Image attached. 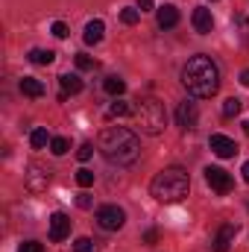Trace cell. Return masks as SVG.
<instances>
[{
  "label": "cell",
  "instance_id": "cell-30",
  "mask_svg": "<svg viewBox=\"0 0 249 252\" xmlns=\"http://www.w3.org/2000/svg\"><path fill=\"white\" fill-rule=\"evenodd\" d=\"M18 252H41V244L38 241H27V244H21Z\"/></svg>",
  "mask_w": 249,
  "mask_h": 252
},
{
  "label": "cell",
  "instance_id": "cell-19",
  "mask_svg": "<svg viewBox=\"0 0 249 252\" xmlns=\"http://www.w3.org/2000/svg\"><path fill=\"white\" fill-rule=\"evenodd\" d=\"M53 59H56V53H53V50H41V47L30 50V62H32V64H53Z\"/></svg>",
  "mask_w": 249,
  "mask_h": 252
},
{
  "label": "cell",
  "instance_id": "cell-5",
  "mask_svg": "<svg viewBox=\"0 0 249 252\" xmlns=\"http://www.w3.org/2000/svg\"><path fill=\"white\" fill-rule=\"evenodd\" d=\"M97 223L106 232H118V229H124V223H126V211L121 205H100L97 208Z\"/></svg>",
  "mask_w": 249,
  "mask_h": 252
},
{
  "label": "cell",
  "instance_id": "cell-9",
  "mask_svg": "<svg viewBox=\"0 0 249 252\" xmlns=\"http://www.w3.org/2000/svg\"><path fill=\"white\" fill-rule=\"evenodd\" d=\"M208 147H211V153L220 156V158H232V156L238 153V144H235L229 135H211V138H208Z\"/></svg>",
  "mask_w": 249,
  "mask_h": 252
},
{
  "label": "cell",
  "instance_id": "cell-17",
  "mask_svg": "<svg viewBox=\"0 0 249 252\" xmlns=\"http://www.w3.org/2000/svg\"><path fill=\"white\" fill-rule=\"evenodd\" d=\"M129 115H132V106L118 100V103H112V106H109V112H106V121H115V118H129Z\"/></svg>",
  "mask_w": 249,
  "mask_h": 252
},
{
  "label": "cell",
  "instance_id": "cell-1",
  "mask_svg": "<svg viewBox=\"0 0 249 252\" xmlns=\"http://www.w3.org/2000/svg\"><path fill=\"white\" fill-rule=\"evenodd\" d=\"M182 85L187 88L190 97H199V100L214 97L220 91V67H217V62L211 56H205V53L190 56L187 64L182 67Z\"/></svg>",
  "mask_w": 249,
  "mask_h": 252
},
{
  "label": "cell",
  "instance_id": "cell-15",
  "mask_svg": "<svg viewBox=\"0 0 249 252\" xmlns=\"http://www.w3.org/2000/svg\"><path fill=\"white\" fill-rule=\"evenodd\" d=\"M21 91L27 94V97H44V82L41 79H35V76H24L21 79Z\"/></svg>",
  "mask_w": 249,
  "mask_h": 252
},
{
  "label": "cell",
  "instance_id": "cell-11",
  "mask_svg": "<svg viewBox=\"0 0 249 252\" xmlns=\"http://www.w3.org/2000/svg\"><path fill=\"white\" fill-rule=\"evenodd\" d=\"M190 24H193V30H196L199 35H208V32L214 30V18H211V12H208L205 6H196V9H193Z\"/></svg>",
  "mask_w": 249,
  "mask_h": 252
},
{
  "label": "cell",
  "instance_id": "cell-4",
  "mask_svg": "<svg viewBox=\"0 0 249 252\" xmlns=\"http://www.w3.org/2000/svg\"><path fill=\"white\" fill-rule=\"evenodd\" d=\"M138 124H141V132L147 135H161L164 126H167V112H164V103H158L156 97H147L138 103V112H135Z\"/></svg>",
  "mask_w": 249,
  "mask_h": 252
},
{
  "label": "cell",
  "instance_id": "cell-26",
  "mask_svg": "<svg viewBox=\"0 0 249 252\" xmlns=\"http://www.w3.org/2000/svg\"><path fill=\"white\" fill-rule=\"evenodd\" d=\"M91 250H94L91 238H76V241H73V252H91Z\"/></svg>",
  "mask_w": 249,
  "mask_h": 252
},
{
  "label": "cell",
  "instance_id": "cell-33",
  "mask_svg": "<svg viewBox=\"0 0 249 252\" xmlns=\"http://www.w3.org/2000/svg\"><path fill=\"white\" fill-rule=\"evenodd\" d=\"M241 173H244V182H247V185H249V161H247V164H244V170H241Z\"/></svg>",
  "mask_w": 249,
  "mask_h": 252
},
{
  "label": "cell",
  "instance_id": "cell-6",
  "mask_svg": "<svg viewBox=\"0 0 249 252\" xmlns=\"http://www.w3.org/2000/svg\"><path fill=\"white\" fill-rule=\"evenodd\" d=\"M24 185L32 193H44L47 185H50V170H44L41 164H30L27 173H24Z\"/></svg>",
  "mask_w": 249,
  "mask_h": 252
},
{
  "label": "cell",
  "instance_id": "cell-20",
  "mask_svg": "<svg viewBox=\"0 0 249 252\" xmlns=\"http://www.w3.org/2000/svg\"><path fill=\"white\" fill-rule=\"evenodd\" d=\"M103 88H106V94H112V97H121L126 91V82L121 76H109L106 82H103Z\"/></svg>",
  "mask_w": 249,
  "mask_h": 252
},
{
  "label": "cell",
  "instance_id": "cell-3",
  "mask_svg": "<svg viewBox=\"0 0 249 252\" xmlns=\"http://www.w3.org/2000/svg\"><path fill=\"white\" fill-rule=\"evenodd\" d=\"M187 190H190V176L182 167H164L150 182V193L158 202H182L187 196Z\"/></svg>",
  "mask_w": 249,
  "mask_h": 252
},
{
  "label": "cell",
  "instance_id": "cell-21",
  "mask_svg": "<svg viewBox=\"0 0 249 252\" xmlns=\"http://www.w3.org/2000/svg\"><path fill=\"white\" fill-rule=\"evenodd\" d=\"M241 112V100L238 97H229L226 103H223V118H235Z\"/></svg>",
  "mask_w": 249,
  "mask_h": 252
},
{
  "label": "cell",
  "instance_id": "cell-8",
  "mask_svg": "<svg viewBox=\"0 0 249 252\" xmlns=\"http://www.w3.org/2000/svg\"><path fill=\"white\" fill-rule=\"evenodd\" d=\"M67 235H70V217H67L64 211H56V214H50V241L62 244Z\"/></svg>",
  "mask_w": 249,
  "mask_h": 252
},
{
  "label": "cell",
  "instance_id": "cell-27",
  "mask_svg": "<svg viewBox=\"0 0 249 252\" xmlns=\"http://www.w3.org/2000/svg\"><path fill=\"white\" fill-rule=\"evenodd\" d=\"M91 156H94V144H82V147L76 150V158H79V161H88Z\"/></svg>",
  "mask_w": 249,
  "mask_h": 252
},
{
  "label": "cell",
  "instance_id": "cell-7",
  "mask_svg": "<svg viewBox=\"0 0 249 252\" xmlns=\"http://www.w3.org/2000/svg\"><path fill=\"white\" fill-rule=\"evenodd\" d=\"M205 182L211 185L214 193H220V196H223V193H229L232 185H235V182H232V176H229L223 167H205Z\"/></svg>",
  "mask_w": 249,
  "mask_h": 252
},
{
  "label": "cell",
  "instance_id": "cell-16",
  "mask_svg": "<svg viewBox=\"0 0 249 252\" xmlns=\"http://www.w3.org/2000/svg\"><path fill=\"white\" fill-rule=\"evenodd\" d=\"M59 85H62L64 97H67V94H79V91H82V79H79L76 73H62V76H59Z\"/></svg>",
  "mask_w": 249,
  "mask_h": 252
},
{
  "label": "cell",
  "instance_id": "cell-34",
  "mask_svg": "<svg viewBox=\"0 0 249 252\" xmlns=\"http://www.w3.org/2000/svg\"><path fill=\"white\" fill-rule=\"evenodd\" d=\"M244 132H247V135H249V121H244Z\"/></svg>",
  "mask_w": 249,
  "mask_h": 252
},
{
  "label": "cell",
  "instance_id": "cell-18",
  "mask_svg": "<svg viewBox=\"0 0 249 252\" xmlns=\"http://www.w3.org/2000/svg\"><path fill=\"white\" fill-rule=\"evenodd\" d=\"M50 141H53V138L47 135V129H32V132H30V144H32V150H44Z\"/></svg>",
  "mask_w": 249,
  "mask_h": 252
},
{
  "label": "cell",
  "instance_id": "cell-2",
  "mask_svg": "<svg viewBox=\"0 0 249 252\" xmlns=\"http://www.w3.org/2000/svg\"><path fill=\"white\" fill-rule=\"evenodd\" d=\"M100 150L112 164L121 167H132L141 158V141L132 129L126 126H109L100 132Z\"/></svg>",
  "mask_w": 249,
  "mask_h": 252
},
{
  "label": "cell",
  "instance_id": "cell-24",
  "mask_svg": "<svg viewBox=\"0 0 249 252\" xmlns=\"http://www.w3.org/2000/svg\"><path fill=\"white\" fill-rule=\"evenodd\" d=\"M138 18H141V9L126 6L124 12H121V21H124V24H129V27H132V24H138Z\"/></svg>",
  "mask_w": 249,
  "mask_h": 252
},
{
  "label": "cell",
  "instance_id": "cell-28",
  "mask_svg": "<svg viewBox=\"0 0 249 252\" xmlns=\"http://www.w3.org/2000/svg\"><path fill=\"white\" fill-rule=\"evenodd\" d=\"M50 32H53L56 38H67V24H62V21H56V24L50 27Z\"/></svg>",
  "mask_w": 249,
  "mask_h": 252
},
{
  "label": "cell",
  "instance_id": "cell-13",
  "mask_svg": "<svg viewBox=\"0 0 249 252\" xmlns=\"http://www.w3.org/2000/svg\"><path fill=\"white\" fill-rule=\"evenodd\" d=\"M103 32H106V24H103L100 18H94V21H88V24H85L82 41H85L88 47H94V44H100V41H103Z\"/></svg>",
  "mask_w": 249,
  "mask_h": 252
},
{
  "label": "cell",
  "instance_id": "cell-14",
  "mask_svg": "<svg viewBox=\"0 0 249 252\" xmlns=\"http://www.w3.org/2000/svg\"><path fill=\"white\" fill-rule=\"evenodd\" d=\"M176 24H179V9L170 6V3H164V6L158 9V27H161V30H170V27H176Z\"/></svg>",
  "mask_w": 249,
  "mask_h": 252
},
{
  "label": "cell",
  "instance_id": "cell-23",
  "mask_svg": "<svg viewBox=\"0 0 249 252\" xmlns=\"http://www.w3.org/2000/svg\"><path fill=\"white\" fill-rule=\"evenodd\" d=\"M67 150H70V141H67V138H53V141H50V153H53V156H64Z\"/></svg>",
  "mask_w": 249,
  "mask_h": 252
},
{
  "label": "cell",
  "instance_id": "cell-12",
  "mask_svg": "<svg viewBox=\"0 0 249 252\" xmlns=\"http://www.w3.org/2000/svg\"><path fill=\"white\" fill-rule=\"evenodd\" d=\"M196 118H199V112H196V103H179V109H176V124L182 126V129H193L196 126Z\"/></svg>",
  "mask_w": 249,
  "mask_h": 252
},
{
  "label": "cell",
  "instance_id": "cell-31",
  "mask_svg": "<svg viewBox=\"0 0 249 252\" xmlns=\"http://www.w3.org/2000/svg\"><path fill=\"white\" fill-rule=\"evenodd\" d=\"M153 6H156V0H138V9L141 12H153Z\"/></svg>",
  "mask_w": 249,
  "mask_h": 252
},
{
  "label": "cell",
  "instance_id": "cell-10",
  "mask_svg": "<svg viewBox=\"0 0 249 252\" xmlns=\"http://www.w3.org/2000/svg\"><path fill=\"white\" fill-rule=\"evenodd\" d=\"M235 235H238V226L235 223H223L220 229H217V235H214V252H229L232 247V241H235Z\"/></svg>",
  "mask_w": 249,
  "mask_h": 252
},
{
  "label": "cell",
  "instance_id": "cell-32",
  "mask_svg": "<svg viewBox=\"0 0 249 252\" xmlns=\"http://www.w3.org/2000/svg\"><path fill=\"white\" fill-rule=\"evenodd\" d=\"M241 85H247V88H249V70H244V73H241Z\"/></svg>",
  "mask_w": 249,
  "mask_h": 252
},
{
  "label": "cell",
  "instance_id": "cell-29",
  "mask_svg": "<svg viewBox=\"0 0 249 252\" xmlns=\"http://www.w3.org/2000/svg\"><path fill=\"white\" fill-rule=\"evenodd\" d=\"M76 205H79V208H82V211H88V208H91V205H94V199H91V196H88V193H79V196H76Z\"/></svg>",
  "mask_w": 249,
  "mask_h": 252
},
{
  "label": "cell",
  "instance_id": "cell-22",
  "mask_svg": "<svg viewBox=\"0 0 249 252\" xmlns=\"http://www.w3.org/2000/svg\"><path fill=\"white\" fill-rule=\"evenodd\" d=\"M76 185H79V188H91V185H94V173H91L88 167L76 170Z\"/></svg>",
  "mask_w": 249,
  "mask_h": 252
},
{
  "label": "cell",
  "instance_id": "cell-25",
  "mask_svg": "<svg viewBox=\"0 0 249 252\" xmlns=\"http://www.w3.org/2000/svg\"><path fill=\"white\" fill-rule=\"evenodd\" d=\"M76 67H79V70H94L97 62H94L91 56H85V53H76Z\"/></svg>",
  "mask_w": 249,
  "mask_h": 252
}]
</instances>
